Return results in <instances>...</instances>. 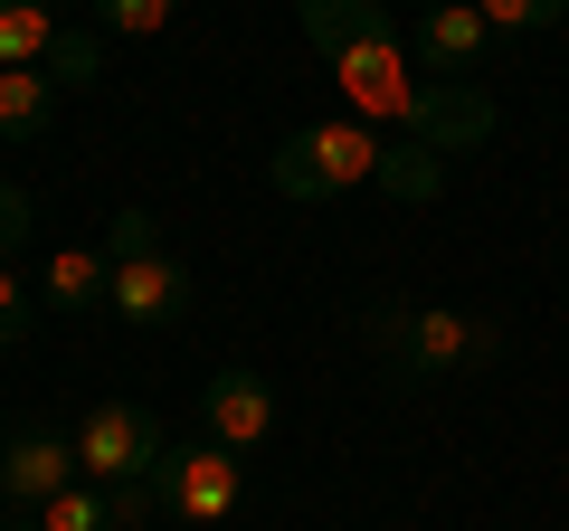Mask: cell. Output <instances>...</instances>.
<instances>
[{
  "label": "cell",
  "instance_id": "10",
  "mask_svg": "<svg viewBox=\"0 0 569 531\" xmlns=\"http://www.w3.org/2000/svg\"><path fill=\"white\" fill-rule=\"evenodd\" d=\"M48 304H58V313L114 304V266H104V247H58V257H48Z\"/></svg>",
  "mask_w": 569,
  "mask_h": 531
},
{
  "label": "cell",
  "instance_id": "17",
  "mask_svg": "<svg viewBox=\"0 0 569 531\" xmlns=\"http://www.w3.org/2000/svg\"><path fill=\"white\" fill-rule=\"evenodd\" d=\"M29 228H39V209H29V190H20V181H0V257H10V266H20Z\"/></svg>",
  "mask_w": 569,
  "mask_h": 531
},
{
  "label": "cell",
  "instance_id": "20",
  "mask_svg": "<svg viewBox=\"0 0 569 531\" xmlns=\"http://www.w3.org/2000/svg\"><path fill=\"white\" fill-rule=\"evenodd\" d=\"M427 10H437V0H427Z\"/></svg>",
  "mask_w": 569,
  "mask_h": 531
},
{
  "label": "cell",
  "instance_id": "14",
  "mask_svg": "<svg viewBox=\"0 0 569 531\" xmlns=\"http://www.w3.org/2000/svg\"><path fill=\"white\" fill-rule=\"evenodd\" d=\"M39 531H123V522H114V503H104V493L67 484L58 503H39Z\"/></svg>",
  "mask_w": 569,
  "mask_h": 531
},
{
  "label": "cell",
  "instance_id": "9",
  "mask_svg": "<svg viewBox=\"0 0 569 531\" xmlns=\"http://www.w3.org/2000/svg\"><path fill=\"white\" fill-rule=\"evenodd\" d=\"M485 39H493V20L475 10V0H437L418 20V58L437 67V77H466L475 58H485Z\"/></svg>",
  "mask_w": 569,
  "mask_h": 531
},
{
  "label": "cell",
  "instance_id": "6",
  "mask_svg": "<svg viewBox=\"0 0 569 531\" xmlns=\"http://www.w3.org/2000/svg\"><path fill=\"white\" fill-rule=\"evenodd\" d=\"M152 493H162L171 512H181V522H228V512L247 503V474H238V455L228 447H171L162 465H152Z\"/></svg>",
  "mask_w": 569,
  "mask_h": 531
},
{
  "label": "cell",
  "instance_id": "2",
  "mask_svg": "<svg viewBox=\"0 0 569 531\" xmlns=\"http://www.w3.org/2000/svg\"><path fill=\"white\" fill-rule=\"evenodd\" d=\"M104 266H114V313L123 323H181L190 313V275H181V257L162 247V219H152V209H114Z\"/></svg>",
  "mask_w": 569,
  "mask_h": 531
},
{
  "label": "cell",
  "instance_id": "19",
  "mask_svg": "<svg viewBox=\"0 0 569 531\" xmlns=\"http://www.w3.org/2000/svg\"><path fill=\"white\" fill-rule=\"evenodd\" d=\"M20 332H29V294H20V266L0 257V351L20 342Z\"/></svg>",
  "mask_w": 569,
  "mask_h": 531
},
{
  "label": "cell",
  "instance_id": "3",
  "mask_svg": "<svg viewBox=\"0 0 569 531\" xmlns=\"http://www.w3.org/2000/svg\"><path fill=\"white\" fill-rule=\"evenodd\" d=\"M380 152H389V133H370L361 114H351V123H305V133H284V143H276V190H284V200L361 190V181H380Z\"/></svg>",
  "mask_w": 569,
  "mask_h": 531
},
{
  "label": "cell",
  "instance_id": "5",
  "mask_svg": "<svg viewBox=\"0 0 569 531\" xmlns=\"http://www.w3.org/2000/svg\"><path fill=\"white\" fill-rule=\"evenodd\" d=\"M162 455H171L162 418L133 409V399H96V409H86V428H77V465L96 474V484H152V465H162Z\"/></svg>",
  "mask_w": 569,
  "mask_h": 531
},
{
  "label": "cell",
  "instance_id": "8",
  "mask_svg": "<svg viewBox=\"0 0 569 531\" xmlns=\"http://www.w3.org/2000/svg\"><path fill=\"white\" fill-rule=\"evenodd\" d=\"M77 474H86V465H77V447H67V437H10V455H0V493H10L20 512L58 503Z\"/></svg>",
  "mask_w": 569,
  "mask_h": 531
},
{
  "label": "cell",
  "instance_id": "15",
  "mask_svg": "<svg viewBox=\"0 0 569 531\" xmlns=\"http://www.w3.org/2000/svg\"><path fill=\"white\" fill-rule=\"evenodd\" d=\"M96 29H114V39H152V29H171V0H96Z\"/></svg>",
  "mask_w": 569,
  "mask_h": 531
},
{
  "label": "cell",
  "instance_id": "11",
  "mask_svg": "<svg viewBox=\"0 0 569 531\" xmlns=\"http://www.w3.org/2000/svg\"><path fill=\"white\" fill-rule=\"evenodd\" d=\"M58 104V77L48 67H0V143H29Z\"/></svg>",
  "mask_w": 569,
  "mask_h": 531
},
{
  "label": "cell",
  "instance_id": "16",
  "mask_svg": "<svg viewBox=\"0 0 569 531\" xmlns=\"http://www.w3.org/2000/svg\"><path fill=\"white\" fill-rule=\"evenodd\" d=\"M48 77H58V86H96V29H58V48H48Z\"/></svg>",
  "mask_w": 569,
  "mask_h": 531
},
{
  "label": "cell",
  "instance_id": "18",
  "mask_svg": "<svg viewBox=\"0 0 569 531\" xmlns=\"http://www.w3.org/2000/svg\"><path fill=\"white\" fill-rule=\"evenodd\" d=\"M493 29H550V20H569V0H475Z\"/></svg>",
  "mask_w": 569,
  "mask_h": 531
},
{
  "label": "cell",
  "instance_id": "1",
  "mask_svg": "<svg viewBox=\"0 0 569 531\" xmlns=\"http://www.w3.org/2000/svg\"><path fill=\"white\" fill-rule=\"evenodd\" d=\"M295 29L332 58V86L361 123L380 133H408L427 152H475L493 143V96L485 86H456V77H418L399 48V20L389 0H295Z\"/></svg>",
  "mask_w": 569,
  "mask_h": 531
},
{
  "label": "cell",
  "instance_id": "13",
  "mask_svg": "<svg viewBox=\"0 0 569 531\" xmlns=\"http://www.w3.org/2000/svg\"><path fill=\"white\" fill-rule=\"evenodd\" d=\"M380 190H399V200H437V190H447V152H427V143H408V133H389Z\"/></svg>",
  "mask_w": 569,
  "mask_h": 531
},
{
  "label": "cell",
  "instance_id": "12",
  "mask_svg": "<svg viewBox=\"0 0 569 531\" xmlns=\"http://www.w3.org/2000/svg\"><path fill=\"white\" fill-rule=\"evenodd\" d=\"M58 48V10L48 0H0V67H48Z\"/></svg>",
  "mask_w": 569,
  "mask_h": 531
},
{
  "label": "cell",
  "instance_id": "4",
  "mask_svg": "<svg viewBox=\"0 0 569 531\" xmlns=\"http://www.w3.org/2000/svg\"><path fill=\"white\" fill-rule=\"evenodd\" d=\"M370 342H380V361L399 380H447L466 361H493V332L466 323V313H447V304H399V313L380 304L370 313Z\"/></svg>",
  "mask_w": 569,
  "mask_h": 531
},
{
  "label": "cell",
  "instance_id": "7",
  "mask_svg": "<svg viewBox=\"0 0 569 531\" xmlns=\"http://www.w3.org/2000/svg\"><path fill=\"white\" fill-rule=\"evenodd\" d=\"M200 418H209V447L257 455L266 428H276V389H266L257 370H219V380H209V399H200Z\"/></svg>",
  "mask_w": 569,
  "mask_h": 531
}]
</instances>
